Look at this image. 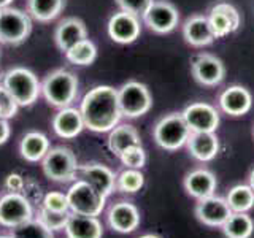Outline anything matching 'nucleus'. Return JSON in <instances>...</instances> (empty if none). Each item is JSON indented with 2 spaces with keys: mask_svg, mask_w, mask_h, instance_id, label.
Instances as JSON below:
<instances>
[{
  "mask_svg": "<svg viewBox=\"0 0 254 238\" xmlns=\"http://www.w3.org/2000/svg\"><path fill=\"white\" fill-rule=\"evenodd\" d=\"M79 111L86 129L97 133L110 132L123 118L118 102V89L111 86L92 87L83 97Z\"/></svg>",
  "mask_w": 254,
  "mask_h": 238,
  "instance_id": "f257e3e1",
  "label": "nucleus"
},
{
  "mask_svg": "<svg viewBox=\"0 0 254 238\" xmlns=\"http://www.w3.org/2000/svg\"><path fill=\"white\" fill-rule=\"evenodd\" d=\"M78 78L75 73L58 68L48 73L42 81V95L48 102V105L54 108H65L71 107L78 95Z\"/></svg>",
  "mask_w": 254,
  "mask_h": 238,
  "instance_id": "f03ea898",
  "label": "nucleus"
},
{
  "mask_svg": "<svg viewBox=\"0 0 254 238\" xmlns=\"http://www.w3.org/2000/svg\"><path fill=\"white\" fill-rule=\"evenodd\" d=\"M5 89L13 95L19 107H30L42 95V83L37 75L26 67H13L2 78Z\"/></svg>",
  "mask_w": 254,
  "mask_h": 238,
  "instance_id": "7ed1b4c3",
  "label": "nucleus"
},
{
  "mask_svg": "<svg viewBox=\"0 0 254 238\" xmlns=\"http://www.w3.org/2000/svg\"><path fill=\"white\" fill-rule=\"evenodd\" d=\"M42 170L48 179L54 182H68L76 178L79 165L73 151L64 146H56L43 157Z\"/></svg>",
  "mask_w": 254,
  "mask_h": 238,
  "instance_id": "20e7f679",
  "label": "nucleus"
},
{
  "mask_svg": "<svg viewBox=\"0 0 254 238\" xmlns=\"http://www.w3.org/2000/svg\"><path fill=\"white\" fill-rule=\"evenodd\" d=\"M67 200L71 213L97 218L105 210L107 197L95 190L87 181L76 179L67 190Z\"/></svg>",
  "mask_w": 254,
  "mask_h": 238,
  "instance_id": "39448f33",
  "label": "nucleus"
},
{
  "mask_svg": "<svg viewBox=\"0 0 254 238\" xmlns=\"http://www.w3.org/2000/svg\"><path fill=\"white\" fill-rule=\"evenodd\" d=\"M32 32V18L18 8H0V43L21 45Z\"/></svg>",
  "mask_w": 254,
  "mask_h": 238,
  "instance_id": "423d86ee",
  "label": "nucleus"
},
{
  "mask_svg": "<svg viewBox=\"0 0 254 238\" xmlns=\"http://www.w3.org/2000/svg\"><path fill=\"white\" fill-rule=\"evenodd\" d=\"M190 137V129L188 127L183 115L172 113L162 118L154 127V140L159 146L167 151H177L185 146Z\"/></svg>",
  "mask_w": 254,
  "mask_h": 238,
  "instance_id": "0eeeda50",
  "label": "nucleus"
},
{
  "mask_svg": "<svg viewBox=\"0 0 254 238\" xmlns=\"http://www.w3.org/2000/svg\"><path fill=\"white\" fill-rule=\"evenodd\" d=\"M118 102L121 115L124 118L133 119L148 113L153 105V97L143 83L127 81L118 89Z\"/></svg>",
  "mask_w": 254,
  "mask_h": 238,
  "instance_id": "6e6552de",
  "label": "nucleus"
},
{
  "mask_svg": "<svg viewBox=\"0 0 254 238\" xmlns=\"http://www.w3.org/2000/svg\"><path fill=\"white\" fill-rule=\"evenodd\" d=\"M34 219V210L26 195L8 192L0 197V226L14 229Z\"/></svg>",
  "mask_w": 254,
  "mask_h": 238,
  "instance_id": "1a4fd4ad",
  "label": "nucleus"
},
{
  "mask_svg": "<svg viewBox=\"0 0 254 238\" xmlns=\"http://www.w3.org/2000/svg\"><path fill=\"white\" fill-rule=\"evenodd\" d=\"M143 21L156 34H169L178 26L180 14L178 10L170 2L154 0L148 10L143 13Z\"/></svg>",
  "mask_w": 254,
  "mask_h": 238,
  "instance_id": "9d476101",
  "label": "nucleus"
},
{
  "mask_svg": "<svg viewBox=\"0 0 254 238\" xmlns=\"http://www.w3.org/2000/svg\"><path fill=\"white\" fill-rule=\"evenodd\" d=\"M107 32H108V37L113 40L115 43H119V45L133 43L135 40L140 37V32H141L138 16L123 11V10L119 13H115L108 21Z\"/></svg>",
  "mask_w": 254,
  "mask_h": 238,
  "instance_id": "9b49d317",
  "label": "nucleus"
},
{
  "mask_svg": "<svg viewBox=\"0 0 254 238\" xmlns=\"http://www.w3.org/2000/svg\"><path fill=\"white\" fill-rule=\"evenodd\" d=\"M181 115L190 132H214L219 125V115L216 108L203 102L190 103Z\"/></svg>",
  "mask_w": 254,
  "mask_h": 238,
  "instance_id": "f8f14e48",
  "label": "nucleus"
},
{
  "mask_svg": "<svg viewBox=\"0 0 254 238\" xmlns=\"http://www.w3.org/2000/svg\"><path fill=\"white\" fill-rule=\"evenodd\" d=\"M230 214L232 210L229 208L227 200L216 195L202 198L195 206V216L208 227H222Z\"/></svg>",
  "mask_w": 254,
  "mask_h": 238,
  "instance_id": "ddd939ff",
  "label": "nucleus"
},
{
  "mask_svg": "<svg viewBox=\"0 0 254 238\" xmlns=\"http://www.w3.org/2000/svg\"><path fill=\"white\" fill-rule=\"evenodd\" d=\"M210 26L216 38L226 37L240 27V13L227 2H219L210 10Z\"/></svg>",
  "mask_w": 254,
  "mask_h": 238,
  "instance_id": "4468645a",
  "label": "nucleus"
},
{
  "mask_svg": "<svg viewBox=\"0 0 254 238\" xmlns=\"http://www.w3.org/2000/svg\"><path fill=\"white\" fill-rule=\"evenodd\" d=\"M192 75L203 86H216L226 75L224 63L211 54H200L192 60Z\"/></svg>",
  "mask_w": 254,
  "mask_h": 238,
  "instance_id": "2eb2a0df",
  "label": "nucleus"
},
{
  "mask_svg": "<svg viewBox=\"0 0 254 238\" xmlns=\"http://www.w3.org/2000/svg\"><path fill=\"white\" fill-rule=\"evenodd\" d=\"M108 224L119 234H130L140 226V211L133 203L121 200L110 208Z\"/></svg>",
  "mask_w": 254,
  "mask_h": 238,
  "instance_id": "dca6fc26",
  "label": "nucleus"
},
{
  "mask_svg": "<svg viewBox=\"0 0 254 238\" xmlns=\"http://www.w3.org/2000/svg\"><path fill=\"white\" fill-rule=\"evenodd\" d=\"M83 129H86V125L79 108H61L53 118V130L58 137L64 140H71L78 137L83 132Z\"/></svg>",
  "mask_w": 254,
  "mask_h": 238,
  "instance_id": "f3484780",
  "label": "nucleus"
},
{
  "mask_svg": "<svg viewBox=\"0 0 254 238\" xmlns=\"http://www.w3.org/2000/svg\"><path fill=\"white\" fill-rule=\"evenodd\" d=\"M87 38V30L84 22L79 18H65L62 19L54 30V42L59 51L65 54L71 46H75L78 42Z\"/></svg>",
  "mask_w": 254,
  "mask_h": 238,
  "instance_id": "a211bd4d",
  "label": "nucleus"
},
{
  "mask_svg": "<svg viewBox=\"0 0 254 238\" xmlns=\"http://www.w3.org/2000/svg\"><path fill=\"white\" fill-rule=\"evenodd\" d=\"M79 173H81V179L89 182L102 195L108 197L116 189V175L107 165L87 164L84 167H79Z\"/></svg>",
  "mask_w": 254,
  "mask_h": 238,
  "instance_id": "6ab92c4d",
  "label": "nucleus"
},
{
  "mask_svg": "<svg viewBox=\"0 0 254 238\" xmlns=\"http://www.w3.org/2000/svg\"><path fill=\"white\" fill-rule=\"evenodd\" d=\"M219 105L230 116H243L253 107V95L243 86H230L221 94Z\"/></svg>",
  "mask_w": 254,
  "mask_h": 238,
  "instance_id": "aec40b11",
  "label": "nucleus"
},
{
  "mask_svg": "<svg viewBox=\"0 0 254 238\" xmlns=\"http://www.w3.org/2000/svg\"><path fill=\"white\" fill-rule=\"evenodd\" d=\"M183 37H185V40L189 45L197 48L210 45L216 38L210 26L208 16H200V14L190 16L185 22V26H183Z\"/></svg>",
  "mask_w": 254,
  "mask_h": 238,
  "instance_id": "412c9836",
  "label": "nucleus"
},
{
  "mask_svg": "<svg viewBox=\"0 0 254 238\" xmlns=\"http://www.w3.org/2000/svg\"><path fill=\"white\" fill-rule=\"evenodd\" d=\"M188 148L192 157L200 162H208L216 157L219 151V140L214 132H190Z\"/></svg>",
  "mask_w": 254,
  "mask_h": 238,
  "instance_id": "4be33fe9",
  "label": "nucleus"
},
{
  "mask_svg": "<svg viewBox=\"0 0 254 238\" xmlns=\"http://www.w3.org/2000/svg\"><path fill=\"white\" fill-rule=\"evenodd\" d=\"M67 238H102L103 227L102 222L95 216H84V214L71 213L65 226Z\"/></svg>",
  "mask_w": 254,
  "mask_h": 238,
  "instance_id": "5701e85b",
  "label": "nucleus"
},
{
  "mask_svg": "<svg viewBox=\"0 0 254 238\" xmlns=\"http://www.w3.org/2000/svg\"><path fill=\"white\" fill-rule=\"evenodd\" d=\"M185 189L186 192L197 198V200H202L210 195H214V190H216V177L205 169H198L188 173V177L185 178Z\"/></svg>",
  "mask_w": 254,
  "mask_h": 238,
  "instance_id": "b1692460",
  "label": "nucleus"
},
{
  "mask_svg": "<svg viewBox=\"0 0 254 238\" xmlns=\"http://www.w3.org/2000/svg\"><path fill=\"white\" fill-rule=\"evenodd\" d=\"M51 149L50 140L42 132H27L21 138L19 143V153L21 157L26 159L27 162H42L48 151Z\"/></svg>",
  "mask_w": 254,
  "mask_h": 238,
  "instance_id": "393cba45",
  "label": "nucleus"
},
{
  "mask_svg": "<svg viewBox=\"0 0 254 238\" xmlns=\"http://www.w3.org/2000/svg\"><path fill=\"white\" fill-rule=\"evenodd\" d=\"M141 145L140 135L133 125L130 124H118L116 127L110 130L108 135V148L113 154L118 157L121 156L126 149H129L132 146Z\"/></svg>",
  "mask_w": 254,
  "mask_h": 238,
  "instance_id": "a878e982",
  "label": "nucleus"
},
{
  "mask_svg": "<svg viewBox=\"0 0 254 238\" xmlns=\"http://www.w3.org/2000/svg\"><path fill=\"white\" fill-rule=\"evenodd\" d=\"M65 8V0H27V13L38 22L56 19Z\"/></svg>",
  "mask_w": 254,
  "mask_h": 238,
  "instance_id": "bb28decb",
  "label": "nucleus"
},
{
  "mask_svg": "<svg viewBox=\"0 0 254 238\" xmlns=\"http://www.w3.org/2000/svg\"><path fill=\"white\" fill-rule=\"evenodd\" d=\"M227 238H250L254 232V221L248 213H232L222 226Z\"/></svg>",
  "mask_w": 254,
  "mask_h": 238,
  "instance_id": "cd10ccee",
  "label": "nucleus"
},
{
  "mask_svg": "<svg viewBox=\"0 0 254 238\" xmlns=\"http://www.w3.org/2000/svg\"><path fill=\"white\" fill-rule=\"evenodd\" d=\"M232 213H248L254 206V190L248 184H238L229 190L226 197Z\"/></svg>",
  "mask_w": 254,
  "mask_h": 238,
  "instance_id": "c85d7f7f",
  "label": "nucleus"
},
{
  "mask_svg": "<svg viewBox=\"0 0 254 238\" xmlns=\"http://www.w3.org/2000/svg\"><path fill=\"white\" fill-rule=\"evenodd\" d=\"M65 58L73 65H79V67L91 65L97 59V46L89 38H84L81 42H78L75 46L70 48L65 53Z\"/></svg>",
  "mask_w": 254,
  "mask_h": 238,
  "instance_id": "c756f323",
  "label": "nucleus"
},
{
  "mask_svg": "<svg viewBox=\"0 0 254 238\" xmlns=\"http://www.w3.org/2000/svg\"><path fill=\"white\" fill-rule=\"evenodd\" d=\"M145 184V177L137 169H126L116 175V189L124 194H135Z\"/></svg>",
  "mask_w": 254,
  "mask_h": 238,
  "instance_id": "7c9ffc66",
  "label": "nucleus"
},
{
  "mask_svg": "<svg viewBox=\"0 0 254 238\" xmlns=\"http://www.w3.org/2000/svg\"><path fill=\"white\" fill-rule=\"evenodd\" d=\"M13 238H54V232L46 229L42 222L37 219H30L24 224L11 229Z\"/></svg>",
  "mask_w": 254,
  "mask_h": 238,
  "instance_id": "2f4dec72",
  "label": "nucleus"
},
{
  "mask_svg": "<svg viewBox=\"0 0 254 238\" xmlns=\"http://www.w3.org/2000/svg\"><path fill=\"white\" fill-rule=\"evenodd\" d=\"M70 214L71 211H51V210H46L45 206H40L38 214H37V221H40L42 224L50 229L51 232H56V230H62L65 229L67 222L70 219Z\"/></svg>",
  "mask_w": 254,
  "mask_h": 238,
  "instance_id": "473e14b6",
  "label": "nucleus"
},
{
  "mask_svg": "<svg viewBox=\"0 0 254 238\" xmlns=\"http://www.w3.org/2000/svg\"><path fill=\"white\" fill-rule=\"evenodd\" d=\"M119 159H121L123 165H126L127 169L140 170L141 167H145L146 153H145V149H143V146L138 145V146H132L129 149H126L124 153L119 156Z\"/></svg>",
  "mask_w": 254,
  "mask_h": 238,
  "instance_id": "72a5a7b5",
  "label": "nucleus"
},
{
  "mask_svg": "<svg viewBox=\"0 0 254 238\" xmlns=\"http://www.w3.org/2000/svg\"><path fill=\"white\" fill-rule=\"evenodd\" d=\"M18 102L13 99V95L8 92L3 84H0V118L10 119L18 113Z\"/></svg>",
  "mask_w": 254,
  "mask_h": 238,
  "instance_id": "f704fd0d",
  "label": "nucleus"
},
{
  "mask_svg": "<svg viewBox=\"0 0 254 238\" xmlns=\"http://www.w3.org/2000/svg\"><path fill=\"white\" fill-rule=\"evenodd\" d=\"M42 206H45L46 210L51 211H70L68 200H67V194L62 192H48L42 202Z\"/></svg>",
  "mask_w": 254,
  "mask_h": 238,
  "instance_id": "c9c22d12",
  "label": "nucleus"
},
{
  "mask_svg": "<svg viewBox=\"0 0 254 238\" xmlns=\"http://www.w3.org/2000/svg\"><path fill=\"white\" fill-rule=\"evenodd\" d=\"M118 3V6L121 8L123 11H127V13H132L135 16H143L149 5L154 2V0H115Z\"/></svg>",
  "mask_w": 254,
  "mask_h": 238,
  "instance_id": "e433bc0d",
  "label": "nucleus"
},
{
  "mask_svg": "<svg viewBox=\"0 0 254 238\" xmlns=\"http://www.w3.org/2000/svg\"><path fill=\"white\" fill-rule=\"evenodd\" d=\"M24 186H26V182L19 173H10L5 178V187L8 192H21Z\"/></svg>",
  "mask_w": 254,
  "mask_h": 238,
  "instance_id": "4c0bfd02",
  "label": "nucleus"
},
{
  "mask_svg": "<svg viewBox=\"0 0 254 238\" xmlns=\"http://www.w3.org/2000/svg\"><path fill=\"white\" fill-rule=\"evenodd\" d=\"M11 135V129H10V124H8V119L0 118V145H5L10 138Z\"/></svg>",
  "mask_w": 254,
  "mask_h": 238,
  "instance_id": "58836bf2",
  "label": "nucleus"
},
{
  "mask_svg": "<svg viewBox=\"0 0 254 238\" xmlns=\"http://www.w3.org/2000/svg\"><path fill=\"white\" fill-rule=\"evenodd\" d=\"M13 0H0V8H6L11 5Z\"/></svg>",
  "mask_w": 254,
  "mask_h": 238,
  "instance_id": "ea45409f",
  "label": "nucleus"
},
{
  "mask_svg": "<svg viewBox=\"0 0 254 238\" xmlns=\"http://www.w3.org/2000/svg\"><path fill=\"white\" fill-rule=\"evenodd\" d=\"M250 186H251V189L254 190V170H253L251 175H250Z\"/></svg>",
  "mask_w": 254,
  "mask_h": 238,
  "instance_id": "a19ab883",
  "label": "nucleus"
},
{
  "mask_svg": "<svg viewBox=\"0 0 254 238\" xmlns=\"http://www.w3.org/2000/svg\"><path fill=\"white\" fill-rule=\"evenodd\" d=\"M140 238H161V237H157V235H153V234H146V235H141Z\"/></svg>",
  "mask_w": 254,
  "mask_h": 238,
  "instance_id": "79ce46f5",
  "label": "nucleus"
},
{
  "mask_svg": "<svg viewBox=\"0 0 254 238\" xmlns=\"http://www.w3.org/2000/svg\"><path fill=\"white\" fill-rule=\"evenodd\" d=\"M0 238H13L11 235H0Z\"/></svg>",
  "mask_w": 254,
  "mask_h": 238,
  "instance_id": "37998d69",
  "label": "nucleus"
},
{
  "mask_svg": "<svg viewBox=\"0 0 254 238\" xmlns=\"http://www.w3.org/2000/svg\"><path fill=\"white\" fill-rule=\"evenodd\" d=\"M0 197H2V195H0Z\"/></svg>",
  "mask_w": 254,
  "mask_h": 238,
  "instance_id": "c03bdc74",
  "label": "nucleus"
}]
</instances>
